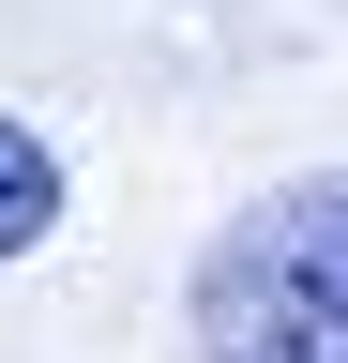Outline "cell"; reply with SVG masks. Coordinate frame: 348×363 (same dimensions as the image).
Masks as SVG:
<instances>
[{
	"label": "cell",
	"mask_w": 348,
	"mask_h": 363,
	"mask_svg": "<svg viewBox=\"0 0 348 363\" xmlns=\"http://www.w3.org/2000/svg\"><path fill=\"white\" fill-rule=\"evenodd\" d=\"M46 227H61V152H46L16 106H0V257H30Z\"/></svg>",
	"instance_id": "cell-2"
},
{
	"label": "cell",
	"mask_w": 348,
	"mask_h": 363,
	"mask_svg": "<svg viewBox=\"0 0 348 363\" xmlns=\"http://www.w3.org/2000/svg\"><path fill=\"white\" fill-rule=\"evenodd\" d=\"M197 363H348V167L257 197L197 257Z\"/></svg>",
	"instance_id": "cell-1"
}]
</instances>
